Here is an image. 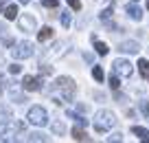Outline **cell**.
<instances>
[{"label": "cell", "mask_w": 149, "mask_h": 143, "mask_svg": "<svg viewBox=\"0 0 149 143\" xmlns=\"http://www.w3.org/2000/svg\"><path fill=\"white\" fill-rule=\"evenodd\" d=\"M114 123H116V117H114V112H110V110H101V112H97V117H94V128H97L99 132L110 130Z\"/></svg>", "instance_id": "cell-1"}, {"label": "cell", "mask_w": 149, "mask_h": 143, "mask_svg": "<svg viewBox=\"0 0 149 143\" xmlns=\"http://www.w3.org/2000/svg\"><path fill=\"white\" fill-rule=\"evenodd\" d=\"M26 119H29V123H33V125H46L48 123V115H46V110H44L42 106H33L31 110H29Z\"/></svg>", "instance_id": "cell-2"}, {"label": "cell", "mask_w": 149, "mask_h": 143, "mask_svg": "<svg viewBox=\"0 0 149 143\" xmlns=\"http://www.w3.org/2000/svg\"><path fill=\"white\" fill-rule=\"evenodd\" d=\"M55 86L59 88L61 92H64V97H66V99H72V95H74V88H77V84H74L70 77H57Z\"/></svg>", "instance_id": "cell-3"}, {"label": "cell", "mask_w": 149, "mask_h": 143, "mask_svg": "<svg viewBox=\"0 0 149 143\" xmlns=\"http://www.w3.org/2000/svg\"><path fill=\"white\" fill-rule=\"evenodd\" d=\"M22 86H24V90L35 92V90H40V88H42V79H40V77H33V75H24Z\"/></svg>", "instance_id": "cell-4"}, {"label": "cell", "mask_w": 149, "mask_h": 143, "mask_svg": "<svg viewBox=\"0 0 149 143\" xmlns=\"http://www.w3.org/2000/svg\"><path fill=\"white\" fill-rule=\"evenodd\" d=\"M11 53H13V57H15V60H22V57H29V55L33 53V46L29 44V42H22V44H18V46H15V49H13Z\"/></svg>", "instance_id": "cell-5"}, {"label": "cell", "mask_w": 149, "mask_h": 143, "mask_svg": "<svg viewBox=\"0 0 149 143\" xmlns=\"http://www.w3.org/2000/svg\"><path fill=\"white\" fill-rule=\"evenodd\" d=\"M112 66H114V70H116L118 75H123V77H130L132 75V64L127 60H116Z\"/></svg>", "instance_id": "cell-6"}, {"label": "cell", "mask_w": 149, "mask_h": 143, "mask_svg": "<svg viewBox=\"0 0 149 143\" xmlns=\"http://www.w3.org/2000/svg\"><path fill=\"white\" fill-rule=\"evenodd\" d=\"M18 24H20L22 31H35V18H33V15H22V18L18 20Z\"/></svg>", "instance_id": "cell-7"}, {"label": "cell", "mask_w": 149, "mask_h": 143, "mask_svg": "<svg viewBox=\"0 0 149 143\" xmlns=\"http://www.w3.org/2000/svg\"><path fill=\"white\" fill-rule=\"evenodd\" d=\"M118 51H123V53H138L140 46H138V42H123V44L118 46Z\"/></svg>", "instance_id": "cell-8"}, {"label": "cell", "mask_w": 149, "mask_h": 143, "mask_svg": "<svg viewBox=\"0 0 149 143\" xmlns=\"http://www.w3.org/2000/svg\"><path fill=\"white\" fill-rule=\"evenodd\" d=\"M51 37H53V29L51 27H42L37 31V40L40 42H46V40H51Z\"/></svg>", "instance_id": "cell-9"}, {"label": "cell", "mask_w": 149, "mask_h": 143, "mask_svg": "<svg viewBox=\"0 0 149 143\" xmlns=\"http://www.w3.org/2000/svg\"><path fill=\"white\" fill-rule=\"evenodd\" d=\"M138 70H140V75L149 82V62L147 60H138Z\"/></svg>", "instance_id": "cell-10"}, {"label": "cell", "mask_w": 149, "mask_h": 143, "mask_svg": "<svg viewBox=\"0 0 149 143\" xmlns=\"http://www.w3.org/2000/svg\"><path fill=\"white\" fill-rule=\"evenodd\" d=\"M132 132H134L136 137H140L143 141H149V132H147V128H140V125H134V128H132Z\"/></svg>", "instance_id": "cell-11"}, {"label": "cell", "mask_w": 149, "mask_h": 143, "mask_svg": "<svg viewBox=\"0 0 149 143\" xmlns=\"http://www.w3.org/2000/svg\"><path fill=\"white\" fill-rule=\"evenodd\" d=\"M72 139L74 141H90V137L84 132V130H79V128H72Z\"/></svg>", "instance_id": "cell-12"}, {"label": "cell", "mask_w": 149, "mask_h": 143, "mask_svg": "<svg viewBox=\"0 0 149 143\" xmlns=\"http://www.w3.org/2000/svg\"><path fill=\"white\" fill-rule=\"evenodd\" d=\"M5 18H7V20H15V18H18V7H15V5H9V7L5 9Z\"/></svg>", "instance_id": "cell-13"}, {"label": "cell", "mask_w": 149, "mask_h": 143, "mask_svg": "<svg viewBox=\"0 0 149 143\" xmlns=\"http://www.w3.org/2000/svg\"><path fill=\"white\" fill-rule=\"evenodd\" d=\"M127 13H130L134 20H140V18H143V11H140L138 7H127Z\"/></svg>", "instance_id": "cell-14"}, {"label": "cell", "mask_w": 149, "mask_h": 143, "mask_svg": "<svg viewBox=\"0 0 149 143\" xmlns=\"http://www.w3.org/2000/svg\"><path fill=\"white\" fill-rule=\"evenodd\" d=\"M94 49H97V53H99V55H105V53H107V44H105V42H94Z\"/></svg>", "instance_id": "cell-15"}, {"label": "cell", "mask_w": 149, "mask_h": 143, "mask_svg": "<svg viewBox=\"0 0 149 143\" xmlns=\"http://www.w3.org/2000/svg\"><path fill=\"white\" fill-rule=\"evenodd\" d=\"M92 77L97 79V82H103V68L101 66H94L92 68Z\"/></svg>", "instance_id": "cell-16"}, {"label": "cell", "mask_w": 149, "mask_h": 143, "mask_svg": "<svg viewBox=\"0 0 149 143\" xmlns=\"http://www.w3.org/2000/svg\"><path fill=\"white\" fill-rule=\"evenodd\" d=\"M66 2L70 5V9H72V11H79L81 9V0H66Z\"/></svg>", "instance_id": "cell-17"}, {"label": "cell", "mask_w": 149, "mask_h": 143, "mask_svg": "<svg viewBox=\"0 0 149 143\" xmlns=\"http://www.w3.org/2000/svg\"><path fill=\"white\" fill-rule=\"evenodd\" d=\"M42 5L48 7V9H55V7L59 5V0H42Z\"/></svg>", "instance_id": "cell-18"}, {"label": "cell", "mask_w": 149, "mask_h": 143, "mask_svg": "<svg viewBox=\"0 0 149 143\" xmlns=\"http://www.w3.org/2000/svg\"><path fill=\"white\" fill-rule=\"evenodd\" d=\"M110 86L114 88V90H116V88L121 86V82H118V77H116V75H114V77H110Z\"/></svg>", "instance_id": "cell-19"}, {"label": "cell", "mask_w": 149, "mask_h": 143, "mask_svg": "<svg viewBox=\"0 0 149 143\" xmlns=\"http://www.w3.org/2000/svg\"><path fill=\"white\" fill-rule=\"evenodd\" d=\"M61 24H64V27H70V13H61Z\"/></svg>", "instance_id": "cell-20"}, {"label": "cell", "mask_w": 149, "mask_h": 143, "mask_svg": "<svg viewBox=\"0 0 149 143\" xmlns=\"http://www.w3.org/2000/svg\"><path fill=\"white\" fill-rule=\"evenodd\" d=\"M20 70H22V66H20V64H11L9 66V73H13V75H18Z\"/></svg>", "instance_id": "cell-21"}, {"label": "cell", "mask_w": 149, "mask_h": 143, "mask_svg": "<svg viewBox=\"0 0 149 143\" xmlns=\"http://www.w3.org/2000/svg\"><path fill=\"white\" fill-rule=\"evenodd\" d=\"M140 110H143V115H145V117H149V101H145L143 106H140Z\"/></svg>", "instance_id": "cell-22"}, {"label": "cell", "mask_w": 149, "mask_h": 143, "mask_svg": "<svg viewBox=\"0 0 149 143\" xmlns=\"http://www.w3.org/2000/svg\"><path fill=\"white\" fill-rule=\"evenodd\" d=\"M40 70H42L44 75H51V73H53V68H51V66H40Z\"/></svg>", "instance_id": "cell-23"}, {"label": "cell", "mask_w": 149, "mask_h": 143, "mask_svg": "<svg viewBox=\"0 0 149 143\" xmlns=\"http://www.w3.org/2000/svg\"><path fill=\"white\" fill-rule=\"evenodd\" d=\"M31 141H44V134H31Z\"/></svg>", "instance_id": "cell-24"}, {"label": "cell", "mask_w": 149, "mask_h": 143, "mask_svg": "<svg viewBox=\"0 0 149 143\" xmlns=\"http://www.w3.org/2000/svg\"><path fill=\"white\" fill-rule=\"evenodd\" d=\"M53 130H55V132H64V123H55Z\"/></svg>", "instance_id": "cell-25"}, {"label": "cell", "mask_w": 149, "mask_h": 143, "mask_svg": "<svg viewBox=\"0 0 149 143\" xmlns=\"http://www.w3.org/2000/svg\"><path fill=\"white\" fill-rule=\"evenodd\" d=\"M2 11H5V5H2V2H0V13H2Z\"/></svg>", "instance_id": "cell-26"}, {"label": "cell", "mask_w": 149, "mask_h": 143, "mask_svg": "<svg viewBox=\"0 0 149 143\" xmlns=\"http://www.w3.org/2000/svg\"><path fill=\"white\" fill-rule=\"evenodd\" d=\"M0 95H2V86H0Z\"/></svg>", "instance_id": "cell-27"}, {"label": "cell", "mask_w": 149, "mask_h": 143, "mask_svg": "<svg viewBox=\"0 0 149 143\" xmlns=\"http://www.w3.org/2000/svg\"><path fill=\"white\" fill-rule=\"evenodd\" d=\"M147 9H149V0H147Z\"/></svg>", "instance_id": "cell-28"}, {"label": "cell", "mask_w": 149, "mask_h": 143, "mask_svg": "<svg viewBox=\"0 0 149 143\" xmlns=\"http://www.w3.org/2000/svg\"><path fill=\"white\" fill-rule=\"evenodd\" d=\"M132 2H138V0H132Z\"/></svg>", "instance_id": "cell-29"}, {"label": "cell", "mask_w": 149, "mask_h": 143, "mask_svg": "<svg viewBox=\"0 0 149 143\" xmlns=\"http://www.w3.org/2000/svg\"><path fill=\"white\" fill-rule=\"evenodd\" d=\"M22 2H29V0H22Z\"/></svg>", "instance_id": "cell-30"}]
</instances>
